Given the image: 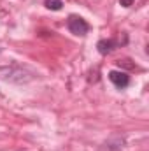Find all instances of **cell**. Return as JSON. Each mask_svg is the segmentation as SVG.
Listing matches in <instances>:
<instances>
[{
    "label": "cell",
    "instance_id": "cell-1",
    "mask_svg": "<svg viewBox=\"0 0 149 151\" xmlns=\"http://www.w3.org/2000/svg\"><path fill=\"white\" fill-rule=\"evenodd\" d=\"M67 27H69V30L74 34V35H86L88 34V30H90V27H88V23L81 18V16H69V19H67Z\"/></svg>",
    "mask_w": 149,
    "mask_h": 151
},
{
    "label": "cell",
    "instance_id": "cell-5",
    "mask_svg": "<svg viewBox=\"0 0 149 151\" xmlns=\"http://www.w3.org/2000/svg\"><path fill=\"white\" fill-rule=\"evenodd\" d=\"M116 63H117V67H119V69H121V67H126V69H130V70H132V69H135V63H132L130 60H117Z\"/></svg>",
    "mask_w": 149,
    "mask_h": 151
},
{
    "label": "cell",
    "instance_id": "cell-6",
    "mask_svg": "<svg viewBox=\"0 0 149 151\" xmlns=\"http://www.w3.org/2000/svg\"><path fill=\"white\" fill-rule=\"evenodd\" d=\"M133 2H135V0H119V5H123V7H130V5H133Z\"/></svg>",
    "mask_w": 149,
    "mask_h": 151
},
{
    "label": "cell",
    "instance_id": "cell-4",
    "mask_svg": "<svg viewBox=\"0 0 149 151\" xmlns=\"http://www.w3.org/2000/svg\"><path fill=\"white\" fill-rule=\"evenodd\" d=\"M44 5H46L47 9H51V11H60V9L63 7V2H62V0H46Z\"/></svg>",
    "mask_w": 149,
    "mask_h": 151
},
{
    "label": "cell",
    "instance_id": "cell-3",
    "mask_svg": "<svg viewBox=\"0 0 149 151\" xmlns=\"http://www.w3.org/2000/svg\"><path fill=\"white\" fill-rule=\"evenodd\" d=\"M116 46H117V42L112 40V39H102V40H98V44H97L100 55H109Z\"/></svg>",
    "mask_w": 149,
    "mask_h": 151
},
{
    "label": "cell",
    "instance_id": "cell-2",
    "mask_svg": "<svg viewBox=\"0 0 149 151\" xmlns=\"http://www.w3.org/2000/svg\"><path fill=\"white\" fill-rule=\"evenodd\" d=\"M109 79H111L117 88H126L128 83H130L128 74L123 72V70H111V72H109Z\"/></svg>",
    "mask_w": 149,
    "mask_h": 151
}]
</instances>
